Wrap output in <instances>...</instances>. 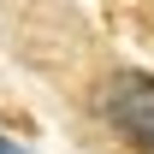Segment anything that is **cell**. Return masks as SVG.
<instances>
[{"label":"cell","mask_w":154,"mask_h":154,"mask_svg":"<svg viewBox=\"0 0 154 154\" xmlns=\"http://www.w3.org/2000/svg\"><path fill=\"white\" fill-rule=\"evenodd\" d=\"M95 107L136 154H154V77L148 71H113L101 83Z\"/></svg>","instance_id":"6da1fadb"},{"label":"cell","mask_w":154,"mask_h":154,"mask_svg":"<svg viewBox=\"0 0 154 154\" xmlns=\"http://www.w3.org/2000/svg\"><path fill=\"white\" fill-rule=\"evenodd\" d=\"M0 154H30L24 142H12V136H0Z\"/></svg>","instance_id":"7a4b0ae2"}]
</instances>
